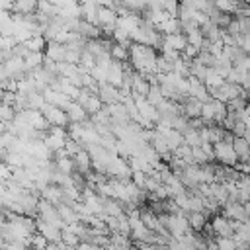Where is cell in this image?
I'll use <instances>...</instances> for the list:
<instances>
[{
  "mask_svg": "<svg viewBox=\"0 0 250 250\" xmlns=\"http://www.w3.org/2000/svg\"><path fill=\"white\" fill-rule=\"evenodd\" d=\"M131 57H129V64L141 72V74H158V49L150 47V45H141V43H133L131 47Z\"/></svg>",
  "mask_w": 250,
  "mask_h": 250,
  "instance_id": "obj_1",
  "label": "cell"
},
{
  "mask_svg": "<svg viewBox=\"0 0 250 250\" xmlns=\"http://www.w3.org/2000/svg\"><path fill=\"white\" fill-rule=\"evenodd\" d=\"M215 146V160L219 164H225V166H236L238 164V154L232 146V143H225V141H219L213 145Z\"/></svg>",
  "mask_w": 250,
  "mask_h": 250,
  "instance_id": "obj_2",
  "label": "cell"
},
{
  "mask_svg": "<svg viewBox=\"0 0 250 250\" xmlns=\"http://www.w3.org/2000/svg\"><path fill=\"white\" fill-rule=\"evenodd\" d=\"M41 111H43V115L49 119L51 125H61V127H68V125H70V119H68L66 109H62V107H59V105H53V104L45 102L43 107H41Z\"/></svg>",
  "mask_w": 250,
  "mask_h": 250,
  "instance_id": "obj_3",
  "label": "cell"
},
{
  "mask_svg": "<svg viewBox=\"0 0 250 250\" xmlns=\"http://www.w3.org/2000/svg\"><path fill=\"white\" fill-rule=\"evenodd\" d=\"M211 229L215 232V236H234V229L230 225V219L225 217L223 213H217L211 217Z\"/></svg>",
  "mask_w": 250,
  "mask_h": 250,
  "instance_id": "obj_4",
  "label": "cell"
},
{
  "mask_svg": "<svg viewBox=\"0 0 250 250\" xmlns=\"http://www.w3.org/2000/svg\"><path fill=\"white\" fill-rule=\"evenodd\" d=\"M221 213H223L225 217L236 219V221H240V223H248V221H250V217H248V213H246V209H244V203H238V201H229V203H225V205L221 207Z\"/></svg>",
  "mask_w": 250,
  "mask_h": 250,
  "instance_id": "obj_5",
  "label": "cell"
},
{
  "mask_svg": "<svg viewBox=\"0 0 250 250\" xmlns=\"http://www.w3.org/2000/svg\"><path fill=\"white\" fill-rule=\"evenodd\" d=\"M188 80H189V96H191V98H197V100H201V102L211 100L209 88H207V84H205L203 80H199L197 76H189Z\"/></svg>",
  "mask_w": 250,
  "mask_h": 250,
  "instance_id": "obj_6",
  "label": "cell"
},
{
  "mask_svg": "<svg viewBox=\"0 0 250 250\" xmlns=\"http://www.w3.org/2000/svg\"><path fill=\"white\" fill-rule=\"evenodd\" d=\"M37 230H39L41 234H45V238H47L49 242H61V240H62V230H61L59 227H55V225H51V223L39 219V217H37Z\"/></svg>",
  "mask_w": 250,
  "mask_h": 250,
  "instance_id": "obj_7",
  "label": "cell"
},
{
  "mask_svg": "<svg viewBox=\"0 0 250 250\" xmlns=\"http://www.w3.org/2000/svg\"><path fill=\"white\" fill-rule=\"evenodd\" d=\"M64 109H66V113H68L70 123H82V121L90 119V113L86 111V107H84L80 102H76V100H72Z\"/></svg>",
  "mask_w": 250,
  "mask_h": 250,
  "instance_id": "obj_8",
  "label": "cell"
},
{
  "mask_svg": "<svg viewBox=\"0 0 250 250\" xmlns=\"http://www.w3.org/2000/svg\"><path fill=\"white\" fill-rule=\"evenodd\" d=\"M123 78H125V64L113 61L109 64V68H107V82L117 86V88H121L123 86Z\"/></svg>",
  "mask_w": 250,
  "mask_h": 250,
  "instance_id": "obj_9",
  "label": "cell"
},
{
  "mask_svg": "<svg viewBox=\"0 0 250 250\" xmlns=\"http://www.w3.org/2000/svg\"><path fill=\"white\" fill-rule=\"evenodd\" d=\"M201 107H203V102L197 100V98H188L184 104H182V115H186L188 119H193V117H201Z\"/></svg>",
  "mask_w": 250,
  "mask_h": 250,
  "instance_id": "obj_10",
  "label": "cell"
},
{
  "mask_svg": "<svg viewBox=\"0 0 250 250\" xmlns=\"http://www.w3.org/2000/svg\"><path fill=\"white\" fill-rule=\"evenodd\" d=\"M152 84L148 82V78L141 72H135V78H133V86H131V94H137V96H148Z\"/></svg>",
  "mask_w": 250,
  "mask_h": 250,
  "instance_id": "obj_11",
  "label": "cell"
},
{
  "mask_svg": "<svg viewBox=\"0 0 250 250\" xmlns=\"http://www.w3.org/2000/svg\"><path fill=\"white\" fill-rule=\"evenodd\" d=\"M74 158V166H76V172H80V174H90L92 172V156H90V152L86 150V148H82L78 154H74L72 156Z\"/></svg>",
  "mask_w": 250,
  "mask_h": 250,
  "instance_id": "obj_12",
  "label": "cell"
},
{
  "mask_svg": "<svg viewBox=\"0 0 250 250\" xmlns=\"http://www.w3.org/2000/svg\"><path fill=\"white\" fill-rule=\"evenodd\" d=\"M45 55L57 62H64L66 59V45L62 43H57V41H49L47 43V49H45Z\"/></svg>",
  "mask_w": 250,
  "mask_h": 250,
  "instance_id": "obj_13",
  "label": "cell"
},
{
  "mask_svg": "<svg viewBox=\"0 0 250 250\" xmlns=\"http://www.w3.org/2000/svg\"><path fill=\"white\" fill-rule=\"evenodd\" d=\"M188 219H189V227L193 232H203V229L209 223V215L205 211H191L188 215Z\"/></svg>",
  "mask_w": 250,
  "mask_h": 250,
  "instance_id": "obj_14",
  "label": "cell"
},
{
  "mask_svg": "<svg viewBox=\"0 0 250 250\" xmlns=\"http://www.w3.org/2000/svg\"><path fill=\"white\" fill-rule=\"evenodd\" d=\"M164 45H168V47H172V49H176V51H184L186 47H188V35L186 33H170V35H164Z\"/></svg>",
  "mask_w": 250,
  "mask_h": 250,
  "instance_id": "obj_15",
  "label": "cell"
},
{
  "mask_svg": "<svg viewBox=\"0 0 250 250\" xmlns=\"http://www.w3.org/2000/svg\"><path fill=\"white\" fill-rule=\"evenodd\" d=\"M23 61H25L27 72L37 70V68H41L43 62H45V53H43V51H29V53L23 57Z\"/></svg>",
  "mask_w": 250,
  "mask_h": 250,
  "instance_id": "obj_16",
  "label": "cell"
},
{
  "mask_svg": "<svg viewBox=\"0 0 250 250\" xmlns=\"http://www.w3.org/2000/svg\"><path fill=\"white\" fill-rule=\"evenodd\" d=\"M98 12H100V4H92V2H84L82 4V20L84 21H90L94 25H100Z\"/></svg>",
  "mask_w": 250,
  "mask_h": 250,
  "instance_id": "obj_17",
  "label": "cell"
},
{
  "mask_svg": "<svg viewBox=\"0 0 250 250\" xmlns=\"http://www.w3.org/2000/svg\"><path fill=\"white\" fill-rule=\"evenodd\" d=\"M201 31H203V35H205V39L207 41H211V43H217V41H223V27H219L217 23H213V21H207L205 25H201Z\"/></svg>",
  "mask_w": 250,
  "mask_h": 250,
  "instance_id": "obj_18",
  "label": "cell"
},
{
  "mask_svg": "<svg viewBox=\"0 0 250 250\" xmlns=\"http://www.w3.org/2000/svg\"><path fill=\"white\" fill-rule=\"evenodd\" d=\"M66 139H68V135H59V133H47V137L43 139L45 141V145L53 150V152H57V150H61V148H64V145H66Z\"/></svg>",
  "mask_w": 250,
  "mask_h": 250,
  "instance_id": "obj_19",
  "label": "cell"
},
{
  "mask_svg": "<svg viewBox=\"0 0 250 250\" xmlns=\"http://www.w3.org/2000/svg\"><path fill=\"white\" fill-rule=\"evenodd\" d=\"M160 156H164V154H168V152H172L170 150V146H168V141H166V137L162 135V133H158L156 129H154V135H152V139H150V143H148Z\"/></svg>",
  "mask_w": 250,
  "mask_h": 250,
  "instance_id": "obj_20",
  "label": "cell"
},
{
  "mask_svg": "<svg viewBox=\"0 0 250 250\" xmlns=\"http://www.w3.org/2000/svg\"><path fill=\"white\" fill-rule=\"evenodd\" d=\"M211 197H213L215 201H219L221 205L229 203V199H230L229 189H227V186H225L223 182H213V184H211Z\"/></svg>",
  "mask_w": 250,
  "mask_h": 250,
  "instance_id": "obj_21",
  "label": "cell"
},
{
  "mask_svg": "<svg viewBox=\"0 0 250 250\" xmlns=\"http://www.w3.org/2000/svg\"><path fill=\"white\" fill-rule=\"evenodd\" d=\"M39 8V0H16L14 10L16 14H35Z\"/></svg>",
  "mask_w": 250,
  "mask_h": 250,
  "instance_id": "obj_22",
  "label": "cell"
},
{
  "mask_svg": "<svg viewBox=\"0 0 250 250\" xmlns=\"http://www.w3.org/2000/svg\"><path fill=\"white\" fill-rule=\"evenodd\" d=\"M109 53H111L113 61H117V62H129V57H131V49H129V45L113 43V47H111Z\"/></svg>",
  "mask_w": 250,
  "mask_h": 250,
  "instance_id": "obj_23",
  "label": "cell"
},
{
  "mask_svg": "<svg viewBox=\"0 0 250 250\" xmlns=\"http://www.w3.org/2000/svg\"><path fill=\"white\" fill-rule=\"evenodd\" d=\"M82 105L86 107V111H88L90 115H94V113H98V111H102L105 104L102 102V98H100L98 94H92V96H90V98H88V100H86V102H84Z\"/></svg>",
  "mask_w": 250,
  "mask_h": 250,
  "instance_id": "obj_24",
  "label": "cell"
},
{
  "mask_svg": "<svg viewBox=\"0 0 250 250\" xmlns=\"http://www.w3.org/2000/svg\"><path fill=\"white\" fill-rule=\"evenodd\" d=\"M47 43H49V41H47L43 35H33V37H29V39L25 41V47H27L29 51H43V53H45Z\"/></svg>",
  "mask_w": 250,
  "mask_h": 250,
  "instance_id": "obj_25",
  "label": "cell"
},
{
  "mask_svg": "<svg viewBox=\"0 0 250 250\" xmlns=\"http://www.w3.org/2000/svg\"><path fill=\"white\" fill-rule=\"evenodd\" d=\"M205 84H207V88L211 90V88H219L223 82H225V78L215 70V66H211L209 70H207V76H205V80H203Z\"/></svg>",
  "mask_w": 250,
  "mask_h": 250,
  "instance_id": "obj_26",
  "label": "cell"
},
{
  "mask_svg": "<svg viewBox=\"0 0 250 250\" xmlns=\"http://www.w3.org/2000/svg\"><path fill=\"white\" fill-rule=\"evenodd\" d=\"M232 146H234V150H236L238 158H240V160H244V156H246V154H248V150H250V143H248V139H246V137H234Z\"/></svg>",
  "mask_w": 250,
  "mask_h": 250,
  "instance_id": "obj_27",
  "label": "cell"
},
{
  "mask_svg": "<svg viewBox=\"0 0 250 250\" xmlns=\"http://www.w3.org/2000/svg\"><path fill=\"white\" fill-rule=\"evenodd\" d=\"M184 143H186V145H189V146H201V145H203V141H201L199 129L189 127V129L184 133Z\"/></svg>",
  "mask_w": 250,
  "mask_h": 250,
  "instance_id": "obj_28",
  "label": "cell"
},
{
  "mask_svg": "<svg viewBox=\"0 0 250 250\" xmlns=\"http://www.w3.org/2000/svg\"><path fill=\"white\" fill-rule=\"evenodd\" d=\"M174 154L178 156V158H182V160H186L188 164H195V160H193V146H189V145H180L176 150H174Z\"/></svg>",
  "mask_w": 250,
  "mask_h": 250,
  "instance_id": "obj_29",
  "label": "cell"
},
{
  "mask_svg": "<svg viewBox=\"0 0 250 250\" xmlns=\"http://www.w3.org/2000/svg\"><path fill=\"white\" fill-rule=\"evenodd\" d=\"M55 164H57V168H59L61 172H64V174H72V172L76 170V166H74V158H72V156L55 158Z\"/></svg>",
  "mask_w": 250,
  "mask_h": 250,
  "instance_id": "obj_30",
  "label": "cell"
},
{
  "mask_svg": "<svg viewBox=\"0 0 250 250\" xmlns=\"http://www.w3.org/2000/svg\"><path fill=\"white\" fill-rule=\"evenodd\" d=\"M186 35H188V43H189V45H195L197 49H203L205 35H203V31H201V27H197V29H193V31H189V33H186Z\"/></svg>",
  "mask_w": 250,
  "mask_h": 250,
  "instance_id": "obj_31",
  "label": "cell"
},
{
  "mask_svg": "<svg viewBox=\"0 0 250 250\" xmlns=\"http://www.w3.org/2000/svg\"><path fill=\"white\" fill-rule=\"evenodd\" d=\"M215 242L219 246V250H236L238 242L234 240V236H215Z\"/></svg>",
  "mask_w": 250,
  "mask_h": 250,
  "instance_id": "obj_32",
  "label": "cell"
},
{
  "mask_svg": "<svg viewBox=\"0 0 250 250\" xmlns=\"http://www.w3.org/2000/svg\"><path fill=\"white\" fill-rule=\"evenodd\" d=\"M146 100H148V102H150L152 105H156V107H158V105H160V104H162V102L166 100V98H164V94H162V90H160V84H158V86H152V88H150V92H148Z\"/></svg>",
  "mask_w": 250,
  "mask_h": 250,
  "instance_id": "obj_33",
  "label": "cell"
},
{
  "mask_svg": "<svg viewBox=\"0 0 250 250\" xmlns=\"http://www.w3.org/2000/svg\"><path fill=\"white\" fill-rule=\"evenodd\" d=\"M47 246H49V240L45 238V234H41L39 230H35L31 234V248L33 250H45Z\"/></svg>",
  "mask_w": 250,
  "mask_h": 250,
  "instance_id": "obj_34",
  "label": "cell"
},
{
  "mask_svg": "<svg viewBox=\"0 0 250 250\" xmlns=\"http://www.w3.org/2000/svg\"><path fill=\"white\" fill-rule=\"evenodd\" d=\"M195 61H199L201 64H205V66H209V68L217 64V57H215L211 51H201V53L195 57Z\"/></svg>",
  "mask_w": 250,
  "mask_h": 250,
  "instance_id": "obj_35",
  "label": "cell"
},
{
  "mask_svg": "<svg viewBox=\"0 0 250 250\" xmlns=\"http://www.w3.org/2000/svg\"><path fill=\"white\" fill-rule=\"evenodd\" d=\"M174 70V62L170 59H166L162 53H158V72L160 74H168Z\"/></svg>",
  "mask_w": 250,
  "mask_h": 250,
  "instance_id": "obj_36",
  "label": "cell"
},
{
  "mask_svg": "<svg viewBox=\"0 0 250 250\" xmlns=\"http://www.w3.org/2000/svg\"><path fill=\"white\" fill-rule=\"evenodd\" d=\"M193 160L195 164H207V162H215L209 158V154L203 150V146H193Z\"/></svg>",
  "mask_w": 250,
  "mask_h": 250,
  "instance_id": "obj_37",
  "label": "cell"
},
{
  "mask_svg": "<svg viewBox=\"0 0 250 250\" xmlns=\"http://www.w3.org/2000/svg\"><path fill=\"white\" fill-rule=\"evenodd\" d=\"M16 139H18L16 133H12V131H2V135H0V146H2V148H10V146L16 143Z\"/></svg>",
  "mask_w": 250,
  "mask_h": 250,
  "instance_id": "obj_38",
  "label": "cell"
},
{
  "mask_svg": "<svg viewBox=\"0 0 250 250\" xmlns=\"http://www.w3.org/2000/svg\"><path fill=\"white\" fill-rule=\"evenodd\" d=\"M64 148H66V152L70 154V156H74V154H78L82 148H84V145L80 143V141H76V139H66V145H64Z\"/></svg>",
  "mask_w": 250,
  "mask_h": 250,
  "instance_id": "obj_39",
  "label": "cell"
},
{
  "mask_svg": "<svg viewBox=\"0 0 250 250\" xmlns=\"http://www.w3.org/2000/svg\"><path fill=\"white\" fill-rule=\"evenodd\" d=\"M62 242L68 244V246H74V248H76V246L82 242V238H80L78 234H74V232H70V230L64 229V230H62Z\"/></svg>",
  "mask_w": 250,
  "mask_h": 250,
  "instance_id": "obj_40",
  "label": "cell"
},
{
  "mask_svg": "<svg viewBox=\"0 0 250 250\" xmlns=\"http://www.w3.org/2000/svg\"><path fill=\"white\" fill-rule=\"evenodd\" d=\"M146 178H148V174H146V172H143V170H133V176H131V180H133V182H135L139 188H143V189H145Z\"/></svg>",
  "mask_w": 250,
  "mask_h": 250,
  "instance_id": "obj_41",
  "label": "cell"
},
{
  "mask_svg": "<svg viewBox=\"0 0 250 250\" xmlns=\"http://www.w3.org/2000/svg\"><path fill=\"white\" fill-rule=\"evenodd\" d=\"M160 180H156V178H152V176H148L146 178V184H145V189H146V193H154L158 188H160Z\"/></svg>",
  "mask_w": 250,
  "mask_h": 250,
  "instance_id": "obj_42",
  "label": "cell"
},
{
  "mask_svg": "<svg viewBox=\"0 0 250 250\" xmlns=\"http://www.w3.org/2000/svg\"><path fill=\"white\" fill-rule=\"evenodd\" d=\"M246 131H248L246 123H244L242 119H236V123H234V129H232L234 137H244V135H246Z\"/></svg>",
  "mask_w": 250,
  "mask_h": 250,
  "instance_id": "obj_43",
  "label": "cell"
},
{
  "mask_svg": "<svg viewBox=\"0 0 250 250\" xmlns=\"http://www.w3.org/2000/svg\"><path fill=\"white\" fill-rule=\"evenodd\" d=\"M14 4H16V0H0L2 12H12L14 10Z\"/></svg>",
  "mask_w": 250,
  "mask_h": 250,
  "instance_id": "obj_44",
  "label": "cell"
},
{
  "mask_svg": "<svg viewBox=\"0 0 250 250\" xmlns=\"http://www.w3.org/2000/svg\"><path fill=\"white\" fill-rule=\"evenodd\" d=\"M49 2H53V4H55V6H59V8H64V6L74 4V2H80V0H49Z\"/></svg>",
  "mask_w": 250,
  "mask_h": 250,
  "instance_id": "obj_45",
  "label": "cell"
},
{
  "mask_svg": "<svg viewBox=\"0 0 250 250\" xmlns=\"http://www.w3.org/2000/svg\"><path fill=\"white\" fill-rule=\"evenodd\" d=\"M80 2H82V4H84V2H92V4H100V6H102L104 0H80Z\"/></svg>",
  "mask_w": 250,
  "mask_h": 250,
  "instance_id": "obj_46",
  "label": "cell"
},
{
  "mask_svg": "<svg viewBox=\"0 0 250 250\" xmlns=\"http://www.w3.org/2000/svg\"><path fill=\"white\" fill-rule=\"evenodd\" d=\"M244 209H246V213H248V217H250V201H248V203H244Z\"/></svg>",
  "mask_w": 250,
  "mask_h": 250,
  "instance_id": "obj_47",
  "label": "cell"
},
{
  "mask_svg": "<svg viewBox=\"0 0 250 250\" xmlns=\"http://www.w3.org/2000/svg\"><path fill=\"white\" fill-rule=\"evenodd\" d=\"M244 162H250V150H248V154L244 156Z\"/></svg>",
  "mask_w": 250,
  "mask_h": 250,
  "instance_id": "obj_48",
  "label": "cell"
},
{
  "mask_svg": "<svg viewBox=\"0 0 250 250\" xmlns=\"http://www.w3.org/2000/svg\"><path fill=\"white\" fill-rule=\"evenodd\" d=\"M246 66H248V68H250V55H248V62H246Z\"/></svg>",
  "mask_w": 250,
  "mask_h": 250,
  "instance_id": "obj_49",
  "label": "cell"
}]
</instances>
